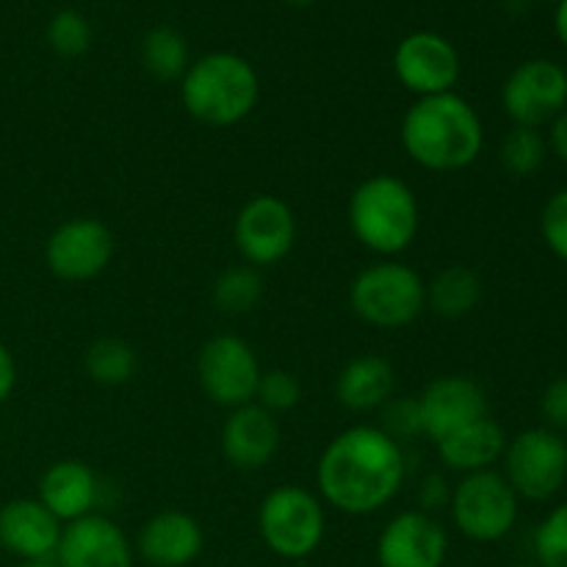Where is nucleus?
Instances as JSON below:
<instances>
[{"instance_id":"f257e3e1","label":"nucleus","mask_w":567,"mask_h":567,"mask_svg":"<svg viewBox=\"0 0 567 567\" xmlns=\"http://www.w3.org/2000/svg\"><path fill=\"white\" fill-rule=\"evenodd\" d=\"M404 476L402 443L371 424L338 432L316 463L321 502L347 515L380 513L399 496Z\"/></svg>"},{"instance_id":"f03ea898","label":"nucleus","mask_w":567,"mask_h":567,"mask_svg":"<svg viewBox=\"0 0 567 567\" xmlns=\"http://www.w3.org/2000/svg\"><path fill=\"white\" fill-rule=\"evenodd\" d=\"M399 136L408 158L437 175L468 169L485 147V125L474 105L457 92L415 100Z\"/></svg>"},{"instance_id":"7ed1b4c3","label":"nucleus","mask_w":567,"mask_h":567,"mask_svg":"<svg viewBox=\"0 0 567 567\" xmlns=\"http://www.w3.org/2000/svg\"><path fill=\"white\" fill-rule=\"evenodd\" d=\"M347 219L360 247L380 258H396L419 236V197L402 177L380 172L358 183L349 197Z\"/></svg>"},{"instance_id":"20e7f679","label":"nucleus","mask_w":567,"mask_h":567,"mask_svg":"<svg viewBox=\"0 0 567 567\" xmlns=\"http://www.w3.org/2000/svg\"><path fill=\"white\" fill-rule=\"evenodd\" d=\"M181 100L203 125L233 127L258 105L260 78L244 55L219 50L188 64L181 78Z\"/></svg>"},{"instance_id":"39448f33","label":"nucleus","mask_w":567,"mask_h":567,"mask_svg":"<svg viewBox=\"0 0 567 567\" xmlns=\"http://www.w3.org/2000/svg\"><path fill=\"white\" fill-rule=\"evenodd\" d=\"M349 308L374 330H402L426 310V282L413 266L377 260L349 286Z\"/></svg>"},{"instance_id":"423d86ee","label":"nucleus","mask_w":567,"mask_h":567,"mask_svg":"<svg viewBox=\"0 0 567 567\" xmlns=\"http://www.w3.org/2000/svg\"><path fill=\"white\" fill-rule=\"evenodd\" d=\"M258 532L269 551L282 559H305L321 546L327 532L324 504L299 485H280L266 493L258 509Z\"/></svg>"},{"instance_id":"0eeeda50","label":"nucleus","mask_w":567,"mask_h":567,"mask_svg":"<svg viewBox=\"0 0 567 567\" xmlns=\"http://www.w3.org/2000/svg\"><path fill=\"white\" fill-rule=\"evenodd\" d=\"M518 502L504 474L493 468L476 471L452 487L449 513L460 535L474 543H496L518 524Z\"/></svg>"},{"instance_id":"6e6552de","label":"nucleus","mask_w":567,"mask_h":567,"mask_svg":"<svg viewBox=\"0 0 567 567\" xmlns=\"http://www.w3.org/2000/svg\"><path fill=\"white\" fill-rule=\"evenodd\" d=\"M504 480L526 502H548L567 482V443L548 426L524 430L504 449Z\"/></svg>"},{"instance_id":"1a4fd4ad","label":"nucleus","mask_w":567,"mask_h":567,"mask_svg":"<svg viewBox=\"0 0 567 567\" xmlns=\"http://www.w3.org/2000/svg\"><path fill=\"white\" fill-rule=\"evenodd\" d=\"M260 360L238 336H214L197 354V380L205 396L227 410L255 402L260 382Z\"/></svg>"},{"instance_id":"9d476101","label":"nucleus","mask_w":567,"mask_h":567,"mask_svg":"<svg viewBox=\"0 0 567 567\" xmlns=\"http://www.w3.org/2000/svg\"><path fill=\"white\" fill-rule=\"evenodd\" d=\"M502 109L518 127L551 125L567 109V72L551 59H529L515 66L502 86Z\"/></svg>"},{"instance_id":"9b49d317","label":"nucleus","mask_w":567,"mask_h":567,"mask_svg":"<svg viewBox=\"0 0 567 567\" xmlns=\"http://www.w3.org/2000/svg\"><path fill=\"white\" fill-rule=\"evenodd\" d=\"M233 241L255 269L280 264L297 241V216L275 194H255L241 205L233 225Z\"/></svg>"},{"instance_id":"f8f14e48","label":"nucleus","mask_w":567,"mask_h":567,"mask_svg":"<svg viewBox=\"0 0 567 567\" xmlns=\"http://www.w3.org/2000/svg\"><path fill=\"white\" fill-rule=\"evenodd\" d=\"M114 258V236L92 216H75L55 227L44 244L48 269L64 282H89L103 275Z\"/></svg>"},{"instance_id":"ddd939ff","label":"nucleus","mask_w":567,"mask_h":567,"mask_svg":"<svg viewBox=\"0 0 567 567\" xmlns=\"http://www.w3.org/2000/svg\"><path fill=\"white\" fill-rule=\"evenodd\" d=\"M393 72L415 97L454 92L463 72L457 48L435 31H415L393 50Z\"/></svg>"},{"instance_id":"4468645a","label":"nucleus","mask_w":567,"mask_h":567,"mask_svg":"<svg viewBox=\"0 0 567 567\" xmlns=\"http://www.w3.org/2000/svg\"><path fill=\"white\" fill-rule=\"evenodd\" d=\"M446 554V529L421 509L393 515L377 540L380 567H443Z\"/></svg>"},{"instance_id":"2eb2a0df","label":"nucleus","mask_w":567,"mask_h":567,"mask_svg":"<svg viewBox=\"0 0 567 567\" xmlns=\"http://www.w3.org/2000/svg\"><path fill=\"white\" fill-rule=\"evenodd\" d=\"M421 426L432 443L443 441L460 426L487 415L485 388L465 374H443L432 380L419 396Z\"/></svg>"},{"instance_id":"dca6fc26","label":"nucleus","mask_w":567,"mask_h":567,"mask_svg":"<svg viewBox=\"0 0 567 567\" xmlns=\"http://www.w3.org/2000/svg\"><path fill=\"white\" fill-rule=\"evenodd\" d=\"M55 563L61 567H133V548L120 524L92 513L64 524Z\"/></svg>"},{"instance_id":"f3484780","label":"nucleus","mask_w":567,"mask_h":567,"mask_svg":"<svg viewBox=\"0 0 567 567\" xmlns=\"http://www.w3.org/2000/svg\"><path fill=\"white\" fill-rule=\"evenodd\" d=\"M280 441L277 415L255 402L230 410L221 426V454L238 471H258L269 465L280 452Z\"/></svg>"},{"instance_id":"a211bd4d","label":"nucleus","mask_w":567,"mask_h":567,"mask_svg":"<svg viewBox=\"0 0 567 567\" xmlns=\"http://www.w3.org/2000/svg\"><path fill=\"white\" fill-rule=\"evenodd\" d=\"M61 529L64 524L39 498H14L0 507V548L22 563L55 559Z\"/></svg>"},{"instance_id":"6ab92c4d","label":"nucleus","mask_w":567,"mask_h":567,"mask_svg":"<svg viewBox=\"0 0 567 567\" xmlns=\"http://www.w3.org/2000/svg\"><path fill=\"white\" fill-rule=\"evenodd\" d=\"M203 526L183 509H161L138 532L136 548L153 567H186L203 554Z\"/></svg>"},{"instance_id":"aec40b11","label":"nucleus","mask_w":567,"mask_h":567,"mask_svg":"<svg viewBox=\"0 0 567 567\" xmlns=\"http://www.w3.org/2000/svg\"><path fill=\"white\" fill-rule=\"evenodd\" d=\"M37 498L61 524H72V520L94 513V504L100 498V482L94 471L81 460H59L39 480Z\"/></svg>"},{"instance_id":"412c9836","label":"nucleus","mask_w":567,"mask_h":567,"mask_svg":"<svg viewBox=\"0 0 567 567\" xmlns=\"http://www.w3.org/2000/svg\"><path fill=\"white\" fill-rule=\"evenodd\" d=\"M435 446L443 465L465 476L476 474V471H491L504 457L507 435L498 426V421L485 415V419L474 421V424L460 426L457 432L437 441Z\"/></svg>"},{"instance_id":"4be33fe9","label":"nucleus","mask_w":567,"mask_h":567,"mask_svg":"<svg viewBox=\"0 0 567 567\" xmlns=\"http://www.w3.org/2000/svg\"><path fill=\"white\" fill-rule=\"evenodd\" d=\"M396 388V371L380 354H360L341 369L336 380V396L349 413H374Z\"/></svg>"},{"instance_id":"5701e85b","label":"nucleus","mask_w":567,"mask_h":567,"mask_svg":"<svg viewBox=\"0 0 567 567\" xmlns=\"http://www.w3.org/2000/svg\"><path fill=\"white\" fill-rule=\"evenodd\" d=\"M482 299V280L468 266H446L426 282V308L441 319H463Z\"/></svg>"},{"instance_id":"b1692460","label":"nucleus","mask_w":567,"mask_h":567,"mask_svg":"<svg viewBox=\"0 0 567 567\" xmlns=\"http://www.w3.org/2000/svg\"><path fill=\"white\" fill-rule=\"evenodd\" d=\"M136 352L122 338H97L83 354V371L89 380L105 388L125 385L136 374Z\"/></svg>"},{"instance_id":"393cba45","label":"nucleus","mask_w":567,"mask_h":567,"mask_svg":"<svg viewBox=\"0 0 567 567\" xmlns=\"http://www.w3.org/2000/svg\"><path fill=\"white\" fill-rule=\"evenodd\" d=\"M142 64L158 81H181L192 64L183 33L169 25L153 28L142 42Z\"/></svg>"},{"instance_id":"a878e982","label":"nucleus","mask_w":567,"mask_h":567,"mask_svg":"<svg viewBox=\"0 0 567 567\" xmlns=\"http://www.w3.org/2000/svg\"><path fill=\"white\" fill-rule=\"evenodd\" d=\"M214 305L227 316H247L264 299V277L255 266H230L214 280Z\"/></svg>"},{"instance_id":"bb28decb","label":"nucleus","mask_w":567,"mask_h":567,"mask_svg":"<svg viewBox=\"0 0 567 567\" xmlns=\"http://www.w3.org/2000/svg\"><path fill=\"white\" fill-rule=\"evenodd\" d=\"M548 153V142L543 138L540 131L535 127H518L513 125V131L502 138V147H498V161H502L504 169L513 177H532L543 166Z\"/></svg>"},{"instance_id":"cd10ccee","label":"nucleus","mask_w":567,"mask_h":567,"mask_svg":"<svg viewBox=\"0 0 567 567\" xmlns=\"http://www.w3.org/2000/svg\"><path fill=\"white\" fill-rule=\"evenodd\" d=\"M48 44L59 59H78L92 44V25L78 11L61 9L48 22Z\"/></svg>"},{"instance_id":"c85d7f7f","label":"nucleus","mask_w":567,"mask_h":567,"mask_svg":"<svg viewBox=\"0 0 567 567\" xmlns=\"http://www.w3.org/2000/svg\"><path fill=\"white\" fill-rule=\"evenodd\" d=\"M535 554L540 567H567V502L554 507L537 526Z\"/></svg>"},{"instance_id":"c756f323","label":"nucleus","mask_w":567,"mask_h":567,"mask_svg":"<svg viewBox=\"0 0 567 567\" xmlns=\"http://www.w3.org/2000/svg\"><path fill=\"white\" fill-rule=\"evenodd\" d=\"M299 399H302V382L297 380V374L286 369H271L260 374L255 404L269 410L271 415L288 413V410L297 408Z\"/></svg>"},{"instance_id":"7c9ffc66","label":"nucleus","mask_w":567,"mask_h":567,"mask_svg":"<svg viewBox=\"0 0 567 567\" xmlns=\"http://www.w3.org/2000/svg\"><path fill=\"white\" fill-rule=\"evenodd\" d=\"M380 430L396 443H408L424 435L419 396H391L380 408Z\"/></svg>"},{"instance_id":"2f4dec72","label":"nucleus","mask_w":567,"mask_h":567,"mask_svg":"<svg viewBox=\"0 0 567 567\" xmlns=\"http://www.w3.org/2000/svg\"><path fill=\"white\" fill-rule=\"evenodd\" d=\"M540 236L546 247L567 264V188L554 194L540 214Z\"/></svg>"},{"instance_id":"473e14b6","label":"nucleus","mask_w":567,"mask_h":567,"mask_svg":"<svg viewBox=\"0 0 567 567\" xmlns=\"http://www.w3.org/2000/svg\"><path fill=\"white\" fill-rule=\"evenodd\" d=\"M543 419L548 421V430H567V377H557L546 385L540 396Z\"/></svg>"},{"instance_id":"72a5a7b5","label":"nucleus","mask_w":567,"mask_h":567,"mask_svg":"<svg viewBox=\"0 0 567 567\" xmlns=\"http://www.w3.org/2000/svg\"><path fill=\"white\" fill-rule=\"evenodd\" d=\"M419 498H421V513H435V509L446 507L449 509V498H452V487L443 476L430 474L419 487Z\"/></svg>"},{"instance_id":"f704fd0d","label":"nucleus","mask_w":567,"mask_h":567,"mask_svg":"<svg viewBox=\"0 0 567 567\" xmlns=\"http://www.w3.org/2000/svg\"><path fill=\"white\" fill-rule=\"evenodd\" d=\"M17 385V363H14V354L9 352L6 343H0V404L14 393Z\"/></svg>"},{"instance_id":"c9c22d12","label":"nucleus","mask_w":567,"mask_h":567,"mask_svg":"<svg viewBox=\"0 0 567 567\" xmlns=\"http://www.w3.org/2000/svg\"><path fill=\"white\" fill-rule=\"evenodd\" d=\"M548 147H551V153L557 155L563 164H567V109L551 122V131H548Z\"/></svg>"},{"instance_id":"e433bc0d","label":"nucleus","mask_w":567,"mask_h":567,"mask_svg":"<svg viewBox=\"0 0 567 567\" xmlns=\"http://www.w3.org/2000/svg\"><path fill=\"white\" fill-rule=\"evenodd\" d=\"M554 31H557L559 42H563L567 50V0H559L557 14H554Z\"/></svg>"},{"instance_id":"4c0bfd02","label":"nucleus","mask_w":567,"mask_h":567,"mask_svg":"<svg viewBox=\"0 0 567 567\" xmlns=\"http://www.w3.org/2000/svg\"><path fill=\"white\" fill-rule=\"evenodd\" d=\"M17 567H61L55 559H31V563H20Z\"/></svg>"},{"instance_id":"58836bf2","label":"nucleus","mask_w":567,"mask_h":567,"mask_svg":"<svg viewBox=\"0 0 567 567\" xmlns=\"http://www.w3.org/2000/svg\"><path fill=\"white\" fill-rule=\"evenodd\" d=\"M286 3H291V6H310V3H316V0H286Z\"/></svg>"},{"instance_id":"ea45409f","label":"nucleus","mask_w":567,"mask_h":567,"mask_svg":"<svg viewBox=\"0 0 567 567\" xmlns=\"http://www.w3.org/2000/svg\"><path fill=\"white\" fill-rule=\"evenodd\" d=\"M515 567H540L537 563H526V565H515Z\"/></svg>"},{"instance_id":"a19ab883","label":"nucleus","mask_w":567,"mask_h":567,"mask_svg":"<svg viewBox=\"0 0 567 567\" xmlns=\"http://www.w3.org/2000/svg\"><path fill=\"white\" fill-rule=\"evenodd\" d=\"M557 3H559V0H557Z\"/></svg>"}]
</instances>
